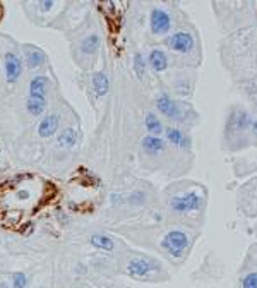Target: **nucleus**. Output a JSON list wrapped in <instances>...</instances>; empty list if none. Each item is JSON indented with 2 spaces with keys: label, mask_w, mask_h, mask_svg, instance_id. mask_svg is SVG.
<instances>
[{
  "label": "nucleus",
  "mask_w": 257,
  "mask_h": 288,
  "mask_svg": "<svg viewBox=\"0 0 257 288\" xmlns=\"http://www.w3.org/2000/svg\"><path fill=\"white\" fill-rule=\"evenodd\" d=\"M228 125L231 130H235V132H242V130H247L250 129L252 125V119H250V114L245 110H237L231 114L230 120H228Z\"/></svg>",
  "instance_id": "7"
},
{
  "label": "nucleus",
  "mask_w": 257,
  "mask_h": 288,
  "mask_svg": "<svg viewBox=\"0 0 257 288\" xmlns=\"http://www.w3.org/2000/svg\"><path fill=\"white\" fill-rule=\"evenodd\" d=\"M93 87H95L96 95L98 96H105L108 93V77L103 74V72H96L95 76H93Z\"/></svg>",
  "instance_id": "14"
},
{
  "label": "nucleus",
  "mask_w": 257,
  "mask_h": 288,
  "mask_svg": "<svg viewBox=\"0 0 257 288\" xmlns=\"http://www.w3.org/2000/svg\"><path fill=\"white\" fill-rule=\"evenodd\" d=\"M156 108L165 117H168V119L180 120L182 117H184V112H182L180 105L177 103L174 98H170L168 95H165V93L156 98Z\"/></svg>",
  "instance_id": "4"
},
{
  "label": "nucleus",
  "mask_w": 257,
  "mask_h": 288,
  "mask_svg": "<svg viewBox=\"0 0 257 288\" xmlns=\"http://www.w3.org/2000/svg\"><path fill=\"white\" fill-rule=\"evenodd\" d=\"M250 129H252V132H254V136H257V119H255V120H252Z\"/></svg>",
  "instance_id": "26"
},
{
  "label": "nucleus",
  "mask_w": 257,
  "mask_h": 288,
  "mask_svg": "<svg viewBox=\"0 0 257 288\" xmlns=\"http://www.w3.org/2000/svg\"><path fill=\"white\" fill-rule=\"evenodd\" d=\"M2 14H4V9H2V6H0V19H2Z\"/></svg>",
  "instance_id": "27"
},
{
  "label": "nucleus",
  "mask_w": 257,
  "mask_h": 288,
  "mask_svg": "<svg viewBox=\"0 0 257 288\" xmlns=\"http://www.w3.org/2000/svg\"><path fill=\"white\" fill-rule=\"evenodd\" d=\"M45 62V57H43V53H39V52H29V55H28V65L29 67H38V65H41V63Z\"/></svg>",
  "instance_id": "21"
},
{
  "label": "nucleus",
  "mask_w": 257,
  "mask_h": 288,
  "mask_svg": "<svg viewBox=\"0 0 257 288\" xmlns=\"http://www.w3.org/2000/svg\"><path fill=\"white\" fill-rule=\"evenodd\" d=\"M52 6H53V4L50 2V0H45V2L41 4V9H43V11H48V9H50Z\"/></svg>",
  "instance_id": "25"
},
{
  "label": "nucleus",
  "mask_w": 257,
  "mask_h": 288,
  "mask_svg": "<svg viewBox=\"0 0 257 288\" xmlns=\"http://www.w3.org/2000/svg\"><path fill=\"white\" fill-rule=\"evenodd\" d=\"M165 138L170 144L179 146V148H189L190 146V141L187 139V136L182 132L179 127H168L165 130Z\"/></svg>",
  "instance_id": "8"
},
{
  "label": "nucleus",
  "mask_w": 257,
  "mask_h": 288,
  "mask_svg": "<svg viewBox=\"0 0 257 288\" xmlns=\"http://www.w3.org/2000/svg\"><path fill=\"white\" fill-rule=\"evenodd\" d=\"M77 141V134L74 129H66L63 132L58 136V144L60 146H66V148H69V146H74Z\"/></svg>",
  "instance_id": "18"
},
{
  "label": "nucleus",
  "mask_w": 257,
  "mask_h": 288,
  "mask_svg": "<svg viewBox=\"0 0 257 288\" xmlns=\"http://www.w3.org/2000/svg\"><path fill=\"white\" fill-rule=\"evenodd\" d=\"M161 247L170 254L172 257L180 259L185 254L187 247H189V235L182 230H172L168 232L161 242Z\"/></svg>",
  "instance_id": "1"
},
{
  "label": "nucleus",
  "mask_w": 257,
  "mask_h": 288,
  "mask_svg": "<svg viewBox=\"0 0 257 288\" xmlns=\"http://www.w3.org/2000/svg\"><path fill=\"white\" fill-rule=\"evenodd\" d=\"M141 146H142V149H144L146 153L156 154V153H160V151L165 149V139H161L160 136H151V134H147L146 138H142Z\"/></svg>",
  "instance_id": "10"
},
{
  "label": "nucleus",
  "mask_w": 257,
  "mask_h": 288,
  "mask_svg": "<svg viewBox=\"0 0 257 288\" xmlns=\"http://www.w3.org/2000/svg\"><path fill=\"white\" fill-rule=\"evenodd\" d=\"M156 270V264L147 259H131L127 262V273L131 276H147Z\"/></svg>",
  "instance_id": "6"
},
{
  "label": "nucleus",
  "mask_w": 257,
  "mask_h": 288,
  "mask_svg": "<svg viewBox=\"0 0 257 288\" xmlns=\"http://www.w3.org/2000/svg\"><path fill=\"white\" fill-rule=\"evenodd\" d=\"M48 87V79L43 76H38L29 82V96L34 98H45V91Z\"/></svg>",
  "instance_id": "13"
},
{
  "label": "nucleus",
  "mask_w": 257,
  "mask_h": 288,
  "mask_svg": "<svg viewBox=\"0 0 257 288\" xmlns=\"http://www.w3.org/2000/svg\"><path fill=\"white\" fill-rule=\"evenodd\" d=\"M0 288H7V285H4V283H0Z\"/></svg>",
  "instance_id": "28"
},
{
  "label": "nucleus",
  "mask_w": 257,
  "mask_h": 288,
  "mask_svg": "<svg viewBox=\"0 0 257 288\" xmlns=\"http://www.w3.org/2000/svg\"><path fill=\"white\" fill-rule=\"evenodd\" d=\"M58 127V117L57 115H48L45 119L41 120V124L38 125V134L39 138H52L53 134H55Z\"/></svg>",
  "instance_id": "11"
},
{
  "label": "nucleus",
  "mask_w": 257,
  "mask_h": 288,
  "mask_svg": "<svg viewBox=\"0 0 257 288\" xmlns=\"http://www.w3.org/2000/svg\"><path fill=\"white\" fill-rule=\"evenodd\" d=\"M45 98H34V96H29L26 100V108L31 112L33 115H39L45 110Z\"/></svg>",
  "instance_id": "17"
},
{
  "label": "nucleus",
  "mask_w": 257,
  "mask_h": 288,
  "mask_svg": "<svg viewBox=\"0 0 257 288\" xmlns=\"http://www.w3.org/2000/svg\"><path fill=\"white\" fill-rule=\"evenodd\" d=\"M202 204V199L194 192H187L182 194V196L172 197L170 199V209L175 213H190L199 209Z\"/></svg>",
  "instance_id": "2"
},
{
  "label": "nucleus",
  "mask_w": 257,
  "mask_h": 288,
  "mask_svg": "<svg viewBox=\"0 0 257 288\" xmlns=\"http://www.w3.org/2000/svg\"><path fill=\"white\" fill-rule=\"evenodd\" d=\"M98 47H100V36H96V35L88 36L86 40L81 43V50H82L84 53H93V52H96Z\"/></svg>",
  "instance_id": "19"
},
{
  "label": "nucleus",
  "mask_w": 257,
  "mask_h": 288,
  "mask_svg": "<svg viewBox=\"0 0 257 288\" xmlns=\"http://www.w3.org/2000/svg\"><path fill=\"white\" fill-rule=\"evenodd\" d=\"M149 65L155 72H163L168 67V57L163 50H153L149 53Z\"/></svg>",
  "instance_id": "12"
},
{
  "label": "nucleus",
  "mask_w": 257,
  "mask_h": 288,
  "mask_svg": "<svg viewBox=\"0 0 257 288\" xmlns=\"http://www.w3.org/2000/svg\"><path fill=\"white\" fill-rule=\"evenodd\" d=\"M242 288H257V271H252L244 276L242 280Z\"/></svg>",
  "instance_id": "22"
},
{
  "label": "nucleus",
  "mask_w": 257,
  "mask_h": 288,
  "mask_svg": "<svg viewBox=\"0 0 257 288\" xmlns=\"http://www.w3.org/2000/svg\"><path fill=\"white\" fill-rule=\"evenodd\" d=\"M166 45L174 52L189 53V52H192V48H194V38H192L190 33L179 31V33H175V35H172L170 38H168Z\"/></svg>",
  "instance_id": "5"
},
{
  "label": "nucleus",
  "mask_w": 257,
  "mask_h": 288,
  "mask_svg": "<svg viewBox=\"0 0 257 288\" xmlns=\"http://www.w3.org/2000/svg\"><path fill=\"white\" fill-rule=\"evenodd\" d=\"M91 243L95 246L96 249H101V251H108L112 252L113 247H115V243L110 237L106 235H101V233H96V235H91Z\"/></svg>",
  "instance_id": "15"
},
{
  "label": "nucleus",
  "mask_w": 257,
  "mask_h": 288,
  "mask_svg": "<svg viewBox=\"0 0 257 288\" xmlns=\"http://www.w3.org/2000/svg\"><path fill=\"white\" fill-rule=\"evenodd\" d=\"M6 74L9 82H16L17 77L21 76V62L14 53H7L6 55Z\"/></svg>",
  "instance_id": "9"
},
{
  "label": "nucleus",
  "mask_w": 257,
  "mask_h": 288,
  "mask_svg": "<svg viewBox=\"0 0 257 288\" xmlns=\"http://www.w3.org/2000/svg\"><path fill=\"white\" fill-rule=\"evenodd\" d=\"M28 285V278L24 273H14L12 275V288H24Z\"/></svg>",
  "instance_id": "23"
},
{
  "label": "nucleus",
  "mask_w": 257,
  "mask_h": 288,
  "mask_svg": "<svg viewBox=\"0 0 257 288\" xmlns=\"http://www.w3.org/2000/svg\"><path fill=\"white\" fill-rule=\"evenodd\" d=\"M134 71L139 79H144V72H146V62H144V57L142 55H137L134 57Z\"/></svg>",
  "instance_id": "20"
},
{
  "label": "nucleus",
  "mask_w": 257,
  "mask_h": 288,
  "mask_svg": "<svg viewBox=\"0 0 257 288\" xmlns=\"http://www.w3.org/2000/svg\"><path fill=\"white\" fill-rule=\"evenodd\" d=\"M149 28H151L153 35H156V36L166 35L172 29V16L160 7L153 9L151 16H149Z\"/></svg>",
  "instance_id": "3"
},
{
  "label": "nucleus",
  "mask_w": 257,
  "mask_h": 288,
  "mask_svg": "<svg viewBox=\"0 0 257 288\" xmlns=\"http://www.w3.org/2000/svg\"><path fill=\"white\" fill-rule=\"evenodd\" d=\"M144 192H134L132 194L131 197H128V203H132V204H141V203H144Z\"/></svg>",
  "instance_id": "24"
},
{
  "label": "nucleus",
  "mask_w": 257,
  "mask_h": 288,
  "mask_svg": "<svg viewBox=\"0 0 257 288\" xmlns=\"http://www.w3.org/2000/svg\"><path fill=\"white\" fill-rule=\"evenodd\" d=\"M146 129L151 136H160L163 132L161 120L158 119L155 114H147L146 115Z\"/></svg>",
  "instance_id": "16"
}]
</instances>
